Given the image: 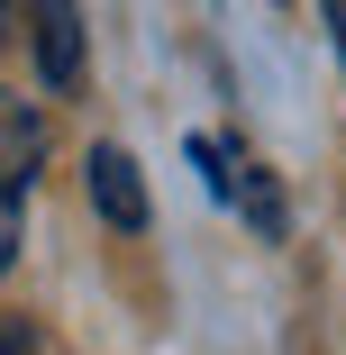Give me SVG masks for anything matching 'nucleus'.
Masks as SVG:
<instances>
[{"label": "nucleus", "mask_w": 346, "mask_h": 355, "mask_svg": "<svg viewBox=\"0 0 346 355\" xmlns=\"http://www.w3.org/2000/svg\"><path fill=\"white\" fill-rule=\"evenodd\" d=\"M46 164V119L19 101V92H0V273L19 264V228H28V182Z\"/></svg>", "instance_id": "obj_1"}, {"label": "nucleus", "mask_w": 346, "mask_h": 355, "mask_svg": "<svg viewBox=\"0 0 346 355\" xmlns=\"http://www.w3.org/2000/svg\"><path fill=\"white\" fill-rule=\"evenodd\" d=\"M28 37H37V73L55 92L83 83V0H28Z\"/></svg>", "instance_id": "obj_2"}, {"label": "nucleus", "mask_w": 346, "mask_h": 355, "mask_svg": "<svg viewBox=\"0 0 346 355\" xmlns=\"http://www.w3.org/2000/svg\"><path fill=\"white\" fill-rule=\"evenodd\" d=\"M92 209H101V219L110 228H146V182H137V164L119 155V146H92Z\"/></svg>", "instance_id": "obj_3"}, {"label": "nucleus", "mask_w": 346, "mask_h": 355, "mask_svg": "<svg viewBox=\"0 0 346 355\" xmlns=\"http://www.w3.org/2000/svg\"><path fill=\"white\" fill-rule=\"evenodd\" d=\"M228 200L246 209V228H255V237H283V191H273V173H264L255 155L228 164Z\"/></svg>", "instance_id": "obj_4"}, {"label": "nucleus", "mask_w": 346, "mask_h": 355, "mask_svg": "<svg viewBox=\"0 0 346 355\" xmlns=\"http://www.w3.org/2000/svg\"><path fill=\"white\" fill-rule=\"evenodd\" d=\"M0 355H64V346H55L37 319H0Z\"/></svg>", "instance_id": "obj_5"}, {"label": "nucleus", "mask_w": 346, "mask_h": 355, "mask_svg": "<svg viewBox=\"0 0 346 355\" xmlns=\"http://www.w3.org/2000/svg\"><path fill=\"white\" fill-rule=\"evenodd\" d=\"M328 28H337V55H346V0H328Z\"/></svg>", "instance_id": "obj_6"}, {"label": "nucleus", "mask_w": 346, "mask_h": 355, "mask_svg": "<svg viewBox=\"0 0 346 355\" xmlns=\"http://www.w3.org/2000/svg\"><path fill=\"white\" fill-rule=\"evenodd\" d=\"M0 28H10V0H0Z\"/></svg>", "instance_id": "obj_7"}]
</instances>
